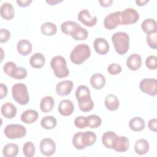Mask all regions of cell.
I'll use <instances>...</instances> for the list:
<instances>
[{"mask_svg": "<svg viewBox=\"0 0 157 157\" xmlns=\"http://www.w3.org/2000/svg\"><path fill=\"white\" fill-rule=\"evenodd\" d=\"M40 31L44 35L47 36H52L56 34L57 31V27L54 23L48 21L42 25Z\"/></svg>", "mask_w": 157, "mask_h": 157, "instance_id": "obj_30", "label": "cell"}, {"mask_svg": "<svg viewBox=\"0 0 157 157\" xmlns=\"http://www.w3.org/2000/svg\"><path fill=\"white\" fill-rule=\"evenodd\" d=\"M87 118L88 126L91 128H97L99 127L102 123V120L100 117L97 115H90Z\"/></svg>", "mask_w": 157, "mask_h": 157, "instance_id": "obj_36", "label": "cell"}, {"mask_svg": "<svg viewBox=\"0 0 157 157\" xmlns=\"http://www.w3.org/2000/svg\"><path fill=\"white\" fill-rule=\"evenodd\" d=\"M55 105V100L50 96L44 97L40 103V109L42 112L47 113L52 111Z\"/></svg>", "mask_w": 157, "mask_h": 157, "instance_id": "obj_25", "label": "cell"}, {"mask_svg": "<svg viewBox=\"0 0 157 157\" xmlns=\"http://www.w3.org/2000/svg\"><path fill=\"white\" fill-rule=\"evenodd\" d=\"M1 17L7 20H12L15 15V10L13 6L9 2L2 3L0 8Z\"/></svg>", "mask_w": 157, "mask_h": 157, "instance_id": "obj_20", "label": "cell"}, {"mask_svg": "<svg viewBox=\"0 0 157 157\" xmlns=\"http://www.w3.org/2000/svg\"><path fill=\"white\" fill-rule=\"evenodd\" d=\"M126 66L131 71H137L142 66L141 56L137 53L130 55L126 59Z\"/></svg>", "mask_w": 157, "mask_h": 157, "instance_id": "obj_16", "label": "cell"}, {"mask_svg": "<svg viewBox=\"0 0 157 157\" xmlns=\"http://www.w3.org/2000/svg\"><path fill=\"white\" fill-rule=\"evenodd\" d=\"M74 86V83L71 80H66L61 81L56 85V92L60 96H64L69 94Z\"/></svg>", "mask_w": 157, "mask_h": 157, "instance_id": "obj_13", "label": "cell"}, {"mask_svg": "<svg viewBox=\"0 0 157 157\" xmlns=\"http://www.w3.org/2000/svg\"><path fill=\"white\" fill-rule=\"evenodd\" d=\"M120 24L129 25L136 23L139 18L138 12L132 8H126L120 13Z\"/></svg>", "mask_w": 157, "mask_h": 157, "instance_id": "obj_7", "label": "cell"}, {"mask_svg": "<svg viewBox=\"0 0 157 157\" xmlns=\"http://www.w3.org/2000/svg\"><path fill=\"white\" fill-rule=\"evenodd\" d=\"M77 18L82 24L88 27L94 26L97 22V17L96 16L92 17L88 10L86 9L79 12Z\"/></svg>", "mask_w": 157, "mask_h": 157, "instance_id": "obj_12", "label": "cell"}, {"mask_svg": "<svg viewBox=\"0 0 157 157\" xmlns=\"http://www.w3.org/2000/svg\"><path fill=\"white\" fill-rule=\"evenodd\" d=\"M106 78L100 73L93 74L90 78V83L92 87L96 90H101L105 85Z\"/></svg>", "mask_w": 157, "mask_h": 157, "instance_id": "obj_18", "label": "cell"}, {"mask_svg": "<svg viewBox=\"0 0 157 157\" xmlns=\"http://www.w3.org/2000/svg\"><path fill=\"white\" fill-rule=\"evenodd\" d=\"M148 0H136V3L138 6H144L148 2Z\"/></svg>", "mask_w": 157, "mask_h": 157, "instance_id": "obj_49", "label": "cell"}, {"mask_svg": "<svg viewBox=\"0 0 157 157\" xmlns=\"http://www.w3.org/2000/svg\"><path fill=\"white\" fill-rule=\"evenodd\" d=\"M96 140V135L92 131L78 132L72 138V144L78 150H83L87 147L93 145Z\"/></svg>", "mask_w": 157, "mask_h": 157, "instance_id": "obj_1", "label": "cell"}, {"mask_svg": "<svg viewBox=\"0 0 157 157\" xmlns=\"http://www.w3.org/2000/svg\"><path fill=\"white\" fill-rule=\"evenodd\" d=\"M10 37V31L4 28H1L0 31V42L1 43H5L7 42Z\"/></svg>", "mask_w": 157, "mask_h": 157, "instance_id": "obj_44", "label": "cell"}, {"mask_svg": "<svg viewBox=\"0 0 157 157\" xmlns=\"http://www.w3.org/2000/svg\"><path fill=\"white\" fill-rule=\"evenodd\" d=\"M145 66L150 70H155L157 67V58L155 55H150L145 59Z\"/></svg>", "mask_w": 157, "mask_h": 157, "instance_id": "obj_40", "label": "cell"}, {"mask_svg": "<svg viewBox=\"0 0 157 157\" xmlns=\"http://www.w3.org/2000/svg\"><path fill=\"white\" fill-rule=\"evenodd\" d=\"M75 97L77 101L83 98L91 97L90 90L85 85H80L75 91Z\"/></svg>", "mask_w": 157, "mask_h": 157, "instance_id": "obj_35", "label": "cell"}, {"mask_svg": "<svg viewBox=\"0 0 157 157\" xmlns=\"http://www.w3.org/2000/svg\"><path fill=\"white\" fill-rule=\"evenodd\" d=\"M99 2L101 6L104 7H108L112 5L113 1L112 0H101V1H99Z\"/></svg>", "mask_w": 157, "mask_h": 157, "instance_id": "obj_48", "label": "cell"}, {"mask_svg": "<svg viewBox=\"0 0 157 157\" xmlns=\"http://www.w3.org/2000/svg\"><path fill=\"white\" fill-rule=\"evenodd\" d=\"M121 11H116L107 15L104 20V27L109 30L115 29L120 24Z\"/></svg>", "mask_w": 157, "mask_h": 157, "instance_id": "obj_10", "label": "cell"}, {"mask_svg": "<svg viewBox=\"0 0 157 157\" xmlns=\"http://www.w3.org/2000/svg\"><path fill=\"white\" fill-rule=\"evenodd\" d=\"M104 103L106 108L110 111H115L117 110L120 105L118 98L112 94H109L106 96Z\"/></svg>", "mask_w": 157, "mask_h": 157, "instance_id": "obj_24", "label": "cell"}, {"mask_svg": "<svg viewBox=\"0 0 157 157\" xmlns=\"http://www.w3.org/2000/svg\"><path fill=\"white\" fill-rule=\"evenodd\" d=\"M122 71L121 66L117 63H112L107 67V71L110 75L119 74Z\"/></svg>", "mask_w": 157, "mask_h": 157, "instance_id": "obj_42", "label": "cell"}, {"mask_svg": "<svg viewBox=\"0 0 157 157\" xmlns=\"http://www.w3.org/2000/svg\"><path fill=\"white\" fill-rule=\"evenodd\" d=\"M19 151L18 146L16 144L10 143L5 145L2 149V154L5 157H15Z\"/></svg>", "mask_w": 157, "mask_h": 157, "instance_id": "obj_28", "label": "cell"}, {"mask_svg": "<svg viewBox=\"0 0 157 157\" xmlns=\"http://www.w3.org/2000/svg\"><path fill=\"white\" fill-rule=\"evenodd\" d=\"M15 67H17V65L15 63L12 61H8L4 65V67H3L4 72L6 75L10 77Z\"/></svg>", "mask_w": 157, "mask_h": 157, "instance_id": "obj_43", "label": "cell"}, {"mask_svg": "<svg viewBox=\"0 0 157 157\" xmlns=\"http://www.w3.org/2000/svg\"><path fill=\"white\" fill-rule=\"evenodd\" d=\"M94 48L96 52L99 55H106L109 51V44L107 40L102 37H97L93 42Z\"/></svg>", "mask_w": 157, "mask_h": 157, "instance_id": "obj_14", "label": "cell"}, {"mask_svg": "<svg viewBox=\"0 0 157 157\" xmlns=\"http://www.w3.org/2000/svg\"><path fill=\"white\" fill-rule=\"evenodd\" d=\"M35 146L34 144L31 141L25 142L23 146V155L26 157H32L35 154Z\"/></svg>", "mask_w": 157, "mask_h": 157, "instance_id": "obj_37", "label": "cell"}, {"mask_svg": "<svg viewBox=\"0 0 157 157\" xmlns=\"http://www.w3.org/2000/svg\"><path fill=\"white\" fill-rule=\"evenodd\" d=\"M32 2H33L32 0H17V3L18 4V6L21 7H28Z\"/></svg>", "mask_w": 157, "mask_h": 157, "instance_id": "obj_47", "label": "cell"}, {"mask_svg": "<svg viewBox=\"0 0 157 157\" xmlns=\"http://www.w3.org/2000/svg\"><path fill=\"white\" fill-rule=\"evenodd\" d=\"M148 128L153 131L156 132L157 131V120L156 118H153L148 121Z\"/></svg>", "mask_w": 157, "mask_h": 157, "instance_id": "obj_45", "label": "cell"}, {"mask_svg": "<svg viewBox=\"0 0 157 157\" xmlns=\"http://www.w3.org/2000/svg\"><path fill=\"white\" fill-rule=\"evenodd\" d=\"M112 40L116 52L124 55L129 48V36L124 32H117L112 36Z\"/></svg>", "mask_w": 157, "mask_h": 157, "instance_id": "obj_3", "label": "cell"}, {"mask_svg": "<svg viewBox=\"0 0 157 157\" xmlns=\"http://www.w3.org/2000/svg\"><path fill=\"white\" fill-rule=\"evenodd\" d=\"M12 94L13 99L19 104L26 105L29 100V96L26 85L23 83H15L12 88Z\"/></svg>", "mask_w": 157, "mask_h": 157, "instance_id": "obj_5", "label": "cell"}, {"mask_svg": "<svg viewBox=\"0 0 157 157\" xmlns=\"http://www.w3.org/2000/svg\"><path fill=\"white\" fill-rule=\"evenodd\" d=\"M147 42L152 49L157 48V32L151 33L147 35Z\"/></svg>", "mask_w": 157, "mask_h": 157, "instance_id": "obj_39", "label": "cell"}, {"mask_svg": "<svg viewBox=\"0 0 157 157\" xmlns=\"http://www.w3.org/2000/svg\"><path fill=\"white\" fill-rule=\"evenodd\" d=\"M45 63V58L41 53H36L33 54L29 59L30 65L36 69L42 67Z\"/></svg>", "mask_w": 157, "mask_h": 157, "instance_id": "obj_22", "label": "cell"}, {"mask_svg": "<svg viewBox=\"0 0 157 157\" xmlns=\"http://www.w3.org/2000/svg\"><path fill=\"white\" fill-rule=\"evenodd\" d=\"M150 148V145L148 141L144 139L137 140L134 144V151L136 153L139 155L146 154Z\"/></svg>", "mask_w": 157, "mask_h": 157, "instance_id": "obj_23", "label": "cell"}, {"mask_svg": "<svg viewBox=\"0 0 157 157\" xmlns=\"http://www.w3.org/2000/svg\"><path fill=\"white\" fill-rule=\"evenodd\" d=\"M58 110L63 116H69L72 114L74 110V104L71 100L63 99L59 102Z\"/></svg>", "mask_w": 157, "mask_h": 157, "instance_id": "obj_15", "label": "cell"}, {"mask_svg": "<svg viewBox=\"0 0 157 157\" xmlns=\"http://www.w3.org/2000/svg\"><path fill=\"white\" fill-rule=\"evenodd\" d=\"M40 150L42 155L49 156L53 155L56 151V144L50 138H44L40 142Z\"/></svg>", "mask_w": 157, "mask_h": 157, "instance_id": "obj_9", "label": "cell"}, {"mask_svg": "<svg viewBox=\"0 0 157 157\" xmlns=\"http://www.w3.org/2000/svg\"><path fill=\"white\" fill-rule=\"evenodd\" d=\"M27 76V71L23 67H16L11 75V77L14 79L22 80Z\"/></svg>", "mask_w": 157, "mask_h": 157, "instance_id": "obj_38", "label": "cell"}, {"mask_svg": "<svg viewBox=\"0 0 157 157\" xmlns=\"http://www.w3.org/2000/svg\"><path fill=\"white\" fill-rule=\"evenodd\" d=\"M88 33L85 28H82L80 25L77 26L71 34V37L75 40H85L88 37Z\"/></svg>", "mask_w": 157, "mask_h": 157, "instance_id": "obj_31", "label": "cell"}, {"mask_svg": "<svg viewBox=\"0 0 157 157\" xmlns=\"http://www.w3.org/2000/svg\"><path fill=\"white\" fill-rule=\"evenodd\" d=\"M39 117L38 112L33 109L24 111L21 115V120L26 124H31L35 122Z\"/></svg>", "mask_w": 157, "mask_h": 157, "instance_id": "obj_21", "label": "cell"}, {"mask_svg": "<svg viewBox=\"0 0 157 157\" xmlns=\"http://www.w3.org/2000/svg\"><path fill=\"white\" fill-rule=\"evenodd\" d=\"M7 87L3 83L0 84V99H3L7 94Z\"/></svg>", "mask_w": 157, "mask_h": 157, "instance_id": "obj_46", "label": "cell"}, {"mask_svg": "<svg viewBox=\"0 0 157 157\" xmlns=\"http://www.w3.org/2000/svg\"><path fill=\"white\" fill-rule=\"evenodd\" d=\"M50 66L54 75L58 78H64L69 75V71L67 67L65 58L61 55H56L52 58Z\"/></svg>", "mask_w": 157, "mask_h": 157, "instance_id": "obj_4", "label": "cell"}, {"mask_svg": "<svg viewBox=\"0 0 157 157\" xmlns=\"http://www.w3.org/2000/svg\"><path fill=\"white\" fill-rule=\"evenodd\" d=\"M4 132L8 139H21L26 136V129L20 124H9L5 127Z\"/></svg>", "mask_w": 157, "mask_h": 157, "instance_id": "obj_6", "label": "cell"}, {"mask_svg": "<svg viewBox=\"0 0 157 157\" xmlns=\"http://www.w3.org/2000/svg\"><path fill=\"white\" fill-rule=\"evenodd\" d=\"M141 91L151 96H155L157 93V81L156 78H144L139 84Z\"/></svg>", "mask_w": 157, "mask_h": 157, "instance_id": "obj_8", "label": "cell"}, {"mask_svg": "<svg viewBox=\"0 0 157 157\" xmlns=\"http://www.w3.org/2000/svg\"><path fill=\"white\" fill-rule=\"evenodd\" d=\"M79 25H78L77 23L75 21H66L62 23L61 25V29L64 34L71 36L72 32Z\"/></svg>", "mask_w": 157, "mask_h": 157, "instance_id": "obj_34", "label": "cell"}, {"mask_svg": "<svg viewBox=\"0 0 157 157\" xmlns=\"http://www.w3.org/2000/svg\"><path fill=\"white\" fill-rule=\"evenodd\" d=\"M17 49L20 55L22 56H27L32 52L33 46L28 40L21 39L18 42Z\"/></svg>", "mask_w": 157, "mask_h": 157, "instance_id": "obj_17", "label": "cell"}, {"mask_svg": "<svg viewBox=\"0 0 157 157\" xmlns=\"http://www.w3.org/2000/svg\"><path fill=\"white\" fill-rule=\"evenodd\" d=\"M75 126L79 129H84L88 126L86 117L79 116L77 117L74 120Z\"/></svg>", "mask_w": 157, "mask_h": 157, "instance_id": "obj_41", "label": "cell"}, {"mask_svg": "<svg viewBox=\"0 0 157 157\" xmlns=\"http://www.w3.org/2000/svg\"><path fill=\"white\" fill-rule=\"evenodd\" d=\"M117 134L113 131H107L102 136V143L107 148L112 149V145Z\"/></svg>", "mask_w": 157, "mask_h": 157, "instance_id": "obj_32", "label": "cell"}, {"mask_svg": "<svg viewBox=\"0 0 157 157\" xmlns=\"http://www.w3.org/2000/svg\"><path fill=\"white\" fill-rule=\"evenodd\" d=\"M1 112L5 118L11 119L15 117L17 114V108L11 102H7L2 105Z\"/></svg>", "mask_w": 157, "mask_h": 157, "instance_id": "obj_19", "label": "cell"}, {"mask_svg": "<svg viewBox=\"0 0 157 157\" xmlns=\"http://www.w3.org/2000/svg\"><path fill=\"white\" fill-rule=\"evenodd\" d=\"M142 31L147 34L156 31V21L153 18H147L144 20L141 24Z\"/></svg>", "mask_w": 157, "mask_h": 157, "instance_id": "obj_26", "label": "cell"}, {"mask_svg": "<svg viewBox=\"0 0 157 157\" xmlns=\"http://www.w3.org/2000/svg\"><path fill=\"white\" fill-rule=\"evenodd\" d=\"M63 1L62 0H47L46 1V2L48 3V4H50V6H55L56 4H57L58 3H59V2H61Z\"/></svg>", "mask_w": 157, "mask_h": 157, "instance_id": "obj_50", "label": "cell"}, {"mask_svg": "<svg viewBox=\"0 0 157 157\" xmlns=\"http://www.w3.org/2000/svg\"><path fill=\"white\" fill-rule=\"evenodd\" d=\"M129 147V141L126 136H117L112 143V149L117 152H125Z\"/></svg>", "mask_w": 157, "mask_h": 157, "instance_id": "obj_11", "label": "cell"}, {"mask_svg": "<svg viewBox=\"0 0 157 157\" xmlns=\"http://www.w3.org/2000/svg\"><path fill=\"white\" fill-rule=\"evenodd\" d=\"M91 55L90 47L85 44L77 45L70 53L71 62L76 65L82 64Z\"/></svg>", "mask_w": 157, "mask_h": 157, "instance_id": "obj_2", "label": "cell"}, {"mask_svg": "<svg viewBox=\"0 0 157 157\" xmlns=\"http://www.w3.org/2000/svg\"><path fill=\"white\" fill-rule=\"evenodd\" d=\"M57 124L56 119L53 116H46L40 121L41 126L45 129H52Z\"/></svg>", "mask_w": 157, "mask_h": 157, "instance_id": "obj_33", "label": "cell"}, {"mask_svg": "<svg viewBox=\"0 0 157 157\" xmlns=\"http://www.w3.org/2000/svg\"><path fill=\"white\" fill-rule=\"evenodd\" d=\"M78 101V107L81 111L87 112L91 111L94 107V102L91 97L81 99Z\"/></svg>", "mask_w": 157, "mask_h": 157, "instance_id": "obj_29", "label": "cell"}, {"mask_svg": "<svg viewBox=\"0 0 157 157\" xmlns=\"http://www.w3.org/2000/svg\"><path fill=\"white\" fill-rule=\"evenodd\" d=\"M145 126L144 120L139 117H135L131 118L129 122V127L134 131H140L144 129Z\"/></svg>", "mask_w": 157, "mask_h": 157, "instance_id": "obj_27", "label": "cell"}]
</instances>
